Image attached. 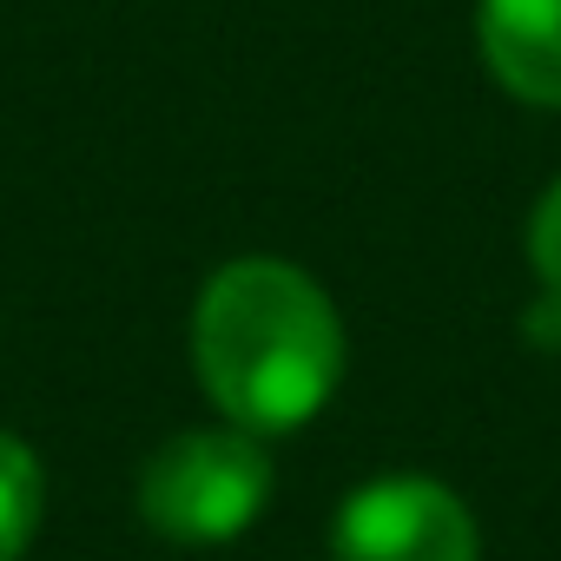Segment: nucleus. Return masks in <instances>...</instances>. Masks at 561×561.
<instances>
[{
  "mask_svg": "<svg viewBox=\"0 0 561 561\" xmlns=\"http://www.w3.org/2000/svg\"><path fill=\"white\" fill-rule=\"evenodd\" d=\"M192 370L211 410L251 436L305 430L344 377L331 291L291 257H231L192 305Z\"/></svg>",
  "mask_w": 561,
  "mask_h": 561,
  "instance_id": "obj_1",
  "label": "nucleus"
},
{
  "mask_svg": "<svg viewBox=\"0 0 561 561\" xmlns=\"http://www.w3.org/2000/svg\"><path fill=\"white\" fill-rule=\"evenodd\" d=\"M271 502V456L264 436L225 430H179L139 469V515L152 535L179 548H225L238 541Z\"/></svg>",
  "mask_w": 561,
  "mask_h": 561,
  "instance_id": "obj_2",
  "label": "nucleus"
},
{
  "mask_svg": "<svg viewBox=\"0 0 561 561\" xmlns=\"http://www.w3.org/2000/svg\"><path fill=\"white\" fill-rule=\"evenodd\" d=\"M337 561H482L476 515L436 476H377L364 482L331 528Z\"/></svg>",
  "mask_w": 561,
  "mask_h": 561,
  "instance_id": "obj_3",
  "label": "nucleus"
},
{
  "mask_svg": "<svg viewBox=\"0 0 561 561\" xmlns=\"http://www.w3.org/2000/svg\"><path fill=\"white\" fill-rule=\"evenodd\" d=\"M476 41L515 100L561 106V0H482Z\"/></svg>",
  "mask_w": 561,
  "mask_h": 561,
  "instance_id": "obj_4",
  "label": "nucleus"
},
{
  "mask_svg": "<svg viewBox=\"0 0 561 561\" xmlns=\"http://www.w3.org/2000/svg\"><path fill=\"white\" fill-rule=\"evenodd\" d=\"M41 515H47V469L14 430H0V561H21L34 548Z\"/></svg>",
  "mask_w": 561,
  "mask_h": 561,
  "instance_id": "obj_5",
  "label": "nucleus"
},
{
  "mask_svg": "<svg viewBox=\"0 0 561 561\" xmlns=\"http://www.w3.org/2000/svg\"><path fill=\"white\" fill-rule=\"evenodd\" d=\"M528 257H535L541 291L561 305V179L541 192V205H535V218H528Z\"/></svg>",
  "mask_w": 561,
  "mask_h": 561,
  "instance_id": "obj_6",
  "label": "nucleus"
}]
</instances>
